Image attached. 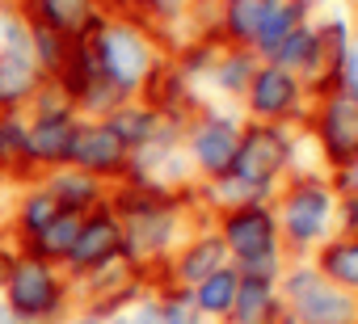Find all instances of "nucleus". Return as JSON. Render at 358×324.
Listing matches in <instances>:
<instances>
[{
  "mask_svg": "<svg viewBox=\"0 0 358 324\" xmlns=\"http://www.w3.org/2000/svg\"><path fill=\"white\" fill-rule=\"evenodd\" d=\"M0 307L17 324H59L68 311H76L72 278L59 265L13 249L0 278Z\"/></svg>",
  "mask_w": 358,
  "mask_h": 324,
  "instance_id": "f257e3e1",
  "label": "nucleus"
},
{
  "mask_svg": "<svg viewBox=\"0 0 358 324\" xmlns=\"http://www.w3.org/2000/svg\"><path fill=\"white\" fill-rule=\"evenodd\" d=\"M89 38H93L97 68H101V76H106L114 89H122L127 97H131L135 89H143V80L152 76V51H148V43H143L131 26L101 22Z\"/></svg>",
  "mask_w": 358,
  "mask_h": 324,
  "instance_id": "f03ea898",
  "label": "nucleus"
},
{
  "mask_svg": "<svg viewBox=\"0 0 358 324\" xmlns=\"http://www.w3.org/2000/svg\"><path fill=\"white\" fill-rule=\"evenodd\" d=\"M118 257H122V223H118V215L110 207H97V211H89L80 219V232L72 240V253H68V261L59 270L76 282V278H85V274L118 261Z\"/></svg>",
  "mask_w": 358,
  "mask_h": 324,
  "instance_id": "7ed1b4c3",
  "label": "nucleus"
},
{
  "mask_svg": "<svg viewBox=\"0 0 358 324\" xmlns=\"http://www.w3.org/2000/svg\"><path fill=\"white\" fill-rule=\"evenodd\" d=\"M68 165L80 173H93L97 182L122 177L131 165V147L101 122V118H80L76 135H72V152H68Z\"/></svg>",
  "mask_w": 358,
  "mask_h": 324,
  "instance_id": "20e7f679",
  "label": "nucleus"
},
{
  "mask_svg": "<svg viewBox=\"0 0 358 324\" xmlns=\"http://www.w3.org/2000/svg\"><path fill=\"white\" fill-rule=\"evenodd\" d=\"M282 160H287V139L278 131H249V135H241L232 169L224 177H236L245 186H262L282 169Z\"/></svg>",
  "mask_w": 358,
  "mask_h": 324,
  "instance_id": "39448f33",
  "label": "nucleus"
},
{
  "mask_svg": "<svg viewBox=\"0 0 358 324\" xmlns=\"http://www.w3.org/2000/svg\"><path fill=\"white\" fill-rule=\"evenodd\" d=\"M26 118H30V114H26ZM76 122H80V114H68V118H30L26 147H30V165H34L38 177L51 173V169H59V165H68Z\"/></svg>",
  "mask_w": 358,
  "mask_h": 324,
  "instance_id": "423d86ee",
  "label": "nucleus"
},
{
  "mask_svg": "<svg viewBox=\"0 0 358 324\" xmlns=\"http://www.w3.org/2000/svg\"><path fill=\"white\" fill-rule=\"evenodd\" d=\"M55 215H59V202H55L51 190L34 177V182L22 186V194H17V202H13V211H9V219H5V240H9L13 249H22V244L34 240Z\"/></svg>",
  "mask_w": 358,
  "mask_h": 324,
  "instance_id": "0eeeda50",
  "label": "nucleus"
},
{
  "mask_svg": "<svg viewBox=\"0 0 358 324\" xmlns=\"http://www.w3.org/2000/svg\"><path fill=\"white\" fill-rule=\"evenodd\" d=\"M26 22H38V26H51L59 34H93L101 26L97 17V5L93 0H22V9H17Z\"/></svg>",
  "mask_w": 358,
  "mask_h": 324,
  "instance_id": "6e6552de",
  "label": "nucleus"
},
{
  "mask_svg": "<svg viewBox=\"0 0 358 324\" xmlns=\"http://www.w3.org/2000/svg\"><path fill=\"white\" fill-rule=\"evenodd\" d=\"M38 182L51 190V198L59 202V211L89 215V211H97V207H106V202H110L106 182H97L93 173H80V169H72V165H59V169L43 173Z\"/></svg>",
  "mask_w": 358,
  "mask_h": 324,
  "instance_id": "1a4fd4ad",
  "label": "nucleus"
},
{
  "mask_svg": "<svg viewBox=\"0 0 358 324\" xmlns=\"http://www.w3.org/2000/svg\"><path fill=\"white\" fill-rule=\"evenodd\" d=\"M224 244L236 253V261H257L274 253V219L262 207H245L228 215L224 223Z\"/></svg>",
  "mask_w": 358,
  "mask_h": 324,
  "instance_id": "9d476101",
  "label": "nucleus"
},
{
  "mask_svg": "<svg viewBox=\"0 0 358 324\" xmlns=\"http://www.w3.org/2000/svg\"><path fill=\"white\" fill-rule=\"evenodd\" d=\"M30 118L26 110H0V182H34V165H30Z\"/></svg>",
  "mask_w": 358,
  "mask_h": 324,
  "instance_id": "9b49d317",
  "label": "nucleus"
},
{
  "mask_svg": "<svg viewBox=\"0 0 358 324\" xmlns=\"http://www.w3.org/2000/svg\"><path fill=\"white\" fill-rule=\"evenodd\" d=\"M43 80L30 51H0V110H26Z\"/></svg>",
  "mask_w": 358,
  "mask_h": 324,
  "instance_id": "f8f14e48",
  "label": "nucleus"
},
{
  "mask_svg": "<svg viewBox=\"0 0 358 324\" xmlns=\"http://www.w3.org/2000/svg\"><path fill=\"white\" fill-rule=\"evenodd\" d=\"M236 147H241V135H236V126H232L228 118H207V122L194 131V139H190L194 160H199L207 173H215V177H224V173L232 169Z\"/></svg>",
  "mask_w": 358,
  "mask_h": 324,
  "instance_id": "ddd939ff",
  "label": "nucleus"
},
{
  "mask_svg": "<svg viewBox=\"0 0 358 324\" xmlns=\"http://www.w3.org/2000/svg\"><path fill=\"white\" fill-rule=\"evenodd\" d=\"M291 290H295V299H299L303 324H350V320H354L350 299H341L337 290L320 286L316 278H295Z\"/></svg>",
  "mask_w": 358,
  "mask_h": 324,
  "instance_id": "4468645a",
  "label": "nucleus"
},
{
  "mask_svg": "<svg viewBox=\"0 0 358 324\" xmlns=\"http://www.w3.org/2000/svg\"><path fill=\"white\" fill-rule=\"evenodd\" d=\"M131 152H139V147H148V143H156V135H160V114L152 110V105H135L131 97L122 101V105H114L106 118H101Z\"/></svg>",
  "mask_w": 358,
  "mask_h": 324,
  "instance_id": "2eb2a0df",
  "label": "nucleus"
},
{
  "mask_svg": "<svg viewBox=\"0 0 358 324\" xmlns=\"http://www.w3.org/2000/svg\"><path fill=\"white\" fill-rule=\"evenodd\" d=\"M80 219H85V215H76V211H59L34 240L22 244V253L43 257V261H51V265H64L68 253H72V240H76V232H80Z\"/></svg>",
  "mask_w": 358,
  "mask_h": 324,
  "instance_id": "dca6fc26",
  "label": "nucleus"
},
{
  "mask_svg": "<svg viewBox=\"0 0 358 324\" xmlns=\"http://www.w3.org/2000/svg\"><path fill=\"white\" fill-rule=\"evenodd\" d=\"M324 139L337 160L358 156V97H337L324 118Z\"/></svg>",
  "mask_w": 358,
  "mask_h": 324,
  "instance_id": "f3484780",
  "label": "nucleus"
},
{
  "mask_svg": "<svg viewBox=\"0 0 358 324\" xmlns=\"http://www.w3.org/2000/svg\"><path fill=\"white\" fill-rule=\"evenodd\" d=\"M287 223H291V236H299V240L320 236V228L329 223V194L324 190H299L287 207Z\"/></svg>",
  "mask_w": 358,
  "mask_h": 324,
  "instance_id": "a211bd4d",
  "label": "nucleus"
},
{
  "mask_svg": "<svg viewBox=\"0 0 358 324\" xmlns=\"http://www.w3.org/2000/svg\"><path fill=\"white\" fill-rule=\"evenodd\" d=\"M236 286H241V274L228 270V265H220L215 274H207V278H203L199 286H190V290H194V303H199L203 316H228L232 303H236Z\"/></svg>",
  "mask_w": 358,
  "mask_h": 324,
  "instance_id": "6ab92c4d",
  "label": "nucleus"
},
{
  "mask_svg": "<svg viewBox=\"0 0 358 324\" xmlns=\"http://www.w3.org/2000/svg\"><path fill=\"white\" fill-rule=\"evenodd\" d=\"M232 311H236L241 324H270V316H274L270 278H249V274H241V286H236V303H232Z\"/></svg>",
  "mask_w": 358,
  "mask_h": 324,
  "instance_id": "aec40b11",
  "label": "nucleus"
},
{
  "mask_svg": "<svg viewBox=\"0 0 358 324\" xmlns=\"http://www.w3.org/2000/svg\"><path fill=\"white\" fill-rule=\"evenodd\" d=\"M291 101H295V80L282 68H270V72L253 76V110L257 114H282Z\"/></svg>",
  "mask_w": 358,
  "mask_h": 324,
  "instance_id": "412c9836",
  "label": "nucleus"
},
{
  "mask_svg": "<svg viewBox=\"0 0 358 324\" xmlns=\"http://www.w3.org/2000/svg\"><path fill=\"white\" fill-rule=\"evenodd\" d=\"M224 253L228 244L224 240H199L182 253V261H177V278H182V286H199L207 274H215L224 265Z\"/></svg>",
  "mask_w": 358,
  "mask_h": 324,
  "instance_id": "4be33fe9",
  "label": "nucleus"
},
{
  "mask_svg": "<svg viewBox=\"0 0 358 324\" xmlns=\"http://www.w3.org/2000/svg\"><path fill=\"white\" fill-rule=\"evenodd\" d=\"M30 26V55L38 64L43 76H55L59 64L68 59V47H72V34H59L51 26H38V22H26Z\"/></svg>",
  "mask_w": 358,
  "mask_h": 324,
  "instance_id": "5701e85b",
  "label": "nucleus"
},
{
  "mask_svg": "<svg viewBox=\"0 0 358 324\" xmlns=\"http://www.w3.org/2000/svg\"><path fill=\"white\" fill-rule=\"evenodd\" d=\"M156 303H160L164 324H203V311H199V303H194V290H190V286L164 290Z\"/></svg>",
  "mask_w": 358,
  "mask_h": 324,
  "instance_id": "b1692460",
  "label": "nucleus"
},
{
  "mask_svg": "<svg viewBox=\"0 0 358 324\" xmlns=\"http://www.w3.org/2000/svg\"><path fill=\"white\" fill-rule=\"evenodd\" d=\"M291 34V9H282V5H274V0H266V9H262V22H257V43L274 55L278 51V43Z\"/></svg>",
  "mask_w": 358,
  "mask_h": 324,
  "instance_id": "393cba45",
  "label": "nucleus"
},
{
  "mask_svg": "<svg viewBox=\"0 0 358 324\" xmlns=\"http://www.w3.org/2000/svg\"><path fill=\"white\" fill-rule=\"evenodd\" d=\"M324 270L345 282V286H358V244H337L324 253Z\"/></svg>",
  "mask_w": 358,
  "mask_h": 324,
  "instance_id": "a878e982",
  "label": "nucleus"
},
{
  "mask_svg": "<svg viewBox=\"0 0 358 324\" xmlns=\"http://www.w3.org/2000/svg\"><path fill=\"white\" fill-rule=\"evenodd\" d=\"M262 9H266V0H232V13H228L232 30L241 38H253L257 34V22H262Z\"/></svg>",
  "mask_w": 358,
  "mask_h": 324,
  "instance_id": "bb28decb",
  "label": "nucleus"
},
{
  "mask_svg": "<svg viewBox=\"0 0 358 324\" xmlns=\"http://www.w3.org/2000/svg\"><path fill=\"white\" fill-rule=\"evenodd\" d=\"M312 47H316V38L312 34H287L282 43H278V51H274V59H282V64H299V59H308L312 55Z\"/></svg>",
  "mask_w": 358,
  "mask_h": 324,
  "instance_id": "cd10ccee",
  "label": "nucleus"
},
{
  "mask_svg": "<svg viewBox=\"0 0 358 324\" xmlns=\"http://www.w3.org/2000/svg\"><path fill=\"white\" fill-rule=\"evenodd\" d=\"M245 80H249V59H228L220 68V84L224 89H245Z\"/></svg>",
  "mask_w": 358,
  "mask_h": 324,
  "instance_id": "c85d7f7f",
  "label": "nucleus"
},
{
  "mask_svg": "<svg viewBox=\"0 0 358 324\" xmlns=\"http://www.w3.org/2000/svg\"><path fill=\"white\" fill-rule=\"evenodd\" d=\"M135 311L122 320V324H164V316H160V303L156 299H143V303H131Z\"/></svg>",
  "mask_w": 358,
  "mask_h": 324,
  "instance_id": "c756f323",
  "label": "nucleus"
},
{
  "mask_svg": "<svg viewBox=\"0 0 358 324\" xmlns=\"http://www.w3.org/2000/svg\"><path fill=\"white\" fill-rule=\"evenodd\" d=\"M59 324H122V320H110V316H93V311H80V307H76V311H68Z\"/></svg>",
  "mask_w": 358,
  "mask_h": 324,
  "instance_id": "7c9ffc66",
  "label": "nucleus"
},
{
  "mask_svg": "<svg viewBox=\"0 0 358 324\" xmlns=\"http://www.w3.org/2000/svg\"><path fill=\"white\" fill-rule=\"evenodd\" d=\"M345 84H350V97H358V51H354L350 64H345Z\"/></svg>",
  "mask_w": 358,
  "mask_h": 324,
  "instance_id": "2f4dec72",
  "label": "nucleus"
},
{
  "mask_svg": "<svg viewBox=\"0 0 358 324\" xmlns=\"http://www.w3.org/2000/svg\"><path fill=\"white\" fill-rule=\"evenodd\" d=\"M9 257H13V244L0 236V278H5V265H9Z\"/></svg>",
  "mask_w": 358,
  "mask_h": 324,
  "instance_id": "473e14b6",
  "label": "nucleus"
},
{
  "mask_svg": "<svg viewBox=\"0 0 358 324\" xmlns=\"http://www.w3.org/2000/svg\"><path fill=\"white\" fill-rule=\"evenodd\" d=\"M350 186H358V169H354V173H350Z\"/></svg>",
  "mask_w": 358,
  "mask_h": 324,
  "instance_id": "72a5a7b5",
  "label": "nucleus"
},
{
  "mask_svg": "<svg viewBox=\"0 0 358 324\" xmlns=\"http://www.w3.org/2000/svg\"><path fill=\"white\" fill-rule=\"evenodd\" d=\"M0 236H5V211H0Z\"/></svg>",
  "mask_w": 358,
  "mask_h": 324,
  "instance_id": "f704fd0d",
  "label": "nucleus"
},
{
  "mask_svg": "<svg viewBox=\"0 0 358 324\" xmlns=\"http://www.w3.org/2000/svg\"><path fill=\"white\" fill-rule=\"evenodd\" d=\"M224 324H241V320H224Z\"/></svg>",
  "mask_w": 358,
  "mask_h": 324,
  "instance_id": "c9c22d12",
  "label": "nucleus"
}]
</instances>
